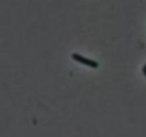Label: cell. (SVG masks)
Returning <instances> with one entry per match:
<instances>
[{"label": "cell", "mask_w": 146, "mask_h": 137, "mask_svg": "<svg viewBox=\"0 0 146 137\" xmlns=\"http://www.w3.org/2000/svg\"><path fill=\"white\" fill-rule=\"evenodd\" d=\"M71 57H72V59L74 61H77V62L80 63V64H81L87 66V67H89L93 68H96L98 67V63L97 62V61L86 58V57H83V56L81 55H79V54H72Z\"/></svg>", "instance_id": "obj_1"}]
</instances>
